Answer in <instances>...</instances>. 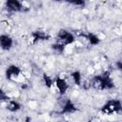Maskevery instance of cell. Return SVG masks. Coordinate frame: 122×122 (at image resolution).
Returning a JSON list of instances; mask_svg holds the SVG:
<instances>
[{
	"label": "cell",
	"instance_id": "6da1fadb",
	"mask_svg": "<svg viewBox=\"0 0 122 122\" xmlns=\"http://www.w3.org/2000/svg\"><path fill=\"white\" fill-rule=\"evenodd\" d=\"M90 85L91 88L97 91H110L115 87L113 79L109 71L93 75L90 80Z\"/></svg>",
	"mask_w": 122,
	"mask_h": 122
},
{
	"label": "cell",
	"instance_id": "7a4b0ae2",
	"mask_svg": "<svg viewBox=\"0 0 122 122\" xmlns=\"http://www.w3.org/2000/svg\"><path fill=\"white\" fill-rule=\"evenodd\" d=\"M56 108L58 109V113L61 115H70L78 111L74 102L65 95H60V97L57 98Z\"/></svg>",
	"mask_w": 122,
	"mask_h": 122
},
{
	"label": "cell",
	"instance_id": "3957f363",
	"mask_svg": "<svg viewBox=\"0 0 122 122\" xmlns=\"http://www.w3.org/2000/svg\"><path fill=\"white\" fill-rule=\"evenodd\" d=\"M100 112L107 115L119 114L122 112V103L119 99H110L101 107Z\"/></svg>",
	"mask_w": 122,
	"mask_h": 122
},
{
	"label": "cell",
	"instance_id": "277c9868",
	"mask_svg": "<svg viewBox=\"0 0 122 122\" xmlns=\"http://www.w3.org/2000/svg\"><path fill=\"white\" fill-rule=\"evenodd\" d=\"M55 41L61 43L65 47L72 45L76 41V36L70 30H65V29H60L55 36Z\"/></svg>",
	"mask_w": 122,
	"mask_h": 122
},
{
	"label": "cell",
	"instance_id": "5b68a950",
	"mask_svg": "<svg viewBox=\"0 0 122 122\" xmlns=\"http://www.w3.org/2000/svg\"><path fill=\"white\" fill-rule=\"evenodd\" d=\"M22 69L19 66L15 64H10L5 70V78L9 81H14L22 75Z\"/></svg>",
	"mask_w": 122,
	"mask_h": 122
},
{
	"label": "cell",
	"instance_id": "8992f818",
	"mask_svg": "<svg viewBox=\"0 0 122 122\" xmlns=\"http://www.w3.org/2000/svg\"><path fill=\"white\" fill-rule=\"evenodd\" d=\"M4 8L10 13L22 12L25 10V6L21 0H5Z\"/></svg>",
	"mask_w": 122,
	"mask_h": 122
},
{
	"label": "cell",
	"instance_id": "52a82bcc",
	"mask_svg": "<svg viewBox=\"0 0 122 122\" xmlns=\"http://www.w3.org/2000/svg\"><path fill=\"white\" fill-rule=\"evenodd\" d=\"M54 86L60 95H66L68 90L70 89V84L67 81V79L60 75L54 77Z\"/></svg>",
	"mask_w": 122,
	"mask_h": 122
},
{
	"label": "cell",
	"instance_id": "ba28073f",
	"mask_svg": "<svg viewBox=\"0 0 122 122\" xmlns=\"http://www.w3.org/2000/svg\"><path fill=\"white\" fill-rule=\"evenodd\" d=\"M30 39L33 44L39 43V42H44V41H49L51 39V35L44 30H34L30 33Z\"/></svg>",
	"mask_w": 122,
	"mask_h": 122
},
{
	"label": "cell",
	"instance_id": "9c48e42d",
	"mask_svg": "<svg viewBox=\"0 0 122 122\" xmlns=\"http://www.w3.org/2000/svg\"><path fill=\"white\" fill-rule=\"evenodd\" d=\"M14 41L13 38L7 33L0 34V49L4 51H9L13 47Z\"/></svg>",
	"mask_w": 122,
	"mask_h": 122
},
{
	"label": "cell",
	"instance_id": "30bf717a",
	"mask_svg": "<svg viewBox=\"0 0 122 122\" xmlns=\"http://www.w3.org/2000/svg\"><path fill=\"white\" fill-rule=\"evenodd\" d=\"M80 36L83 37V38H84L91 46H92V47L99 45L100 42H101L100 37H99L97 34H95V33H93V32H92V31H83V32L80 33Z\"/></svg>",
	"mask_w": 122,
	"mask_h": 122
},
{
	"label": "cell",
	"instance_id": "8fae6325",
	"mask_svg": "<svg viewBox=\"0 0 122 122\" xmlns=\"http://www.w3.org/2000/svg\"><path fill=\"white\" fill-rule=\"evenodd\" d=\"M6 109L10 112H17L22 109V104L18 100L10 98L9 101L6 102Z\"/></svg>",
	"mask_w": 122,
	"mask_h": 122
},
{
	"label": "cell",
	"instance_id": "7c38bea8",
	"mask_svg": "<svg viewBox=\"0 0 122 122\" xmlns=\"http://www.w3.org/2000/svg\"><path fill=\"white\" fill-rule=\"evenodd\" d=\"M70 77H71V81L73 82L74 85H76L78 87H81L82 82H83V75H82L80 71L75 70V71H71V74H70Z\"/></svg>",
	"mask_w": 122,
	"mask_h": 122
},
{
	"label": "cell",
	"instance_id": "4fadbf2b",
	"mask_svg": "<svg viewBox=\"0 0 122 122\" xmlns=\"http://www.w3.org/2000/svg\"><path fill=\"white\" fill-rule=\"evenodd\" d=\"M42 81L44 83V85L48 88V89H51L53 85H54V78H52L51 75H49L48 73L44 72L43 75H42Z\"/></svg>",
	"mask_w": 122,
	"mask_h": 122
},
{
	"label": "cell",
	"instance_id": "5bb4252c",
	"mask_svg": "<svg viewBox=\"0 0 122 122\" xmlns=\"http://www.w3.org/2000/svg\"><path fill=\"white\" fill-rule=\"evenodd\" d=\"M51 49H52V51H55V52H57V53L61 54V53H63V52L65 51L66 47H65L64 45H62L61 43H59V42L55 41V43H53V44L51 45Z\"/></svg>",
	"mask_w": 122,
	"mask_h": 122
},
{
	"label": "cell",
	"instance_id": "9a60e30c",
	"mask_svg": "<svg viewBox=\"0 0 122 122\" xmlns=\"http://www.w3.org/2000/svg\"><path fill=\"white\" fill-rule=\"evenodd\" d=\"M66 2L77 8H83L86 6V0H66Z\"/></svg>",
	"mask_w": 122,
	"mask_h": 122
},
{
	"label": "cell",
	"instance_id": "2e32d148",
	"mask_svg": "<svg viewBox=\"0 0 122 122\" xmlns=\"http://www.w3.org/2000/svg\"><path fill=\"white\" fill-rule=\"evenodd\" d=\"M10 99V96L8 94V92L0 87V102H7Z\"/></svg>",
	"mask_w": 122,
	"mask_h": 122
},
{
	"label": "cell",
	"instance_id": "e0dca14e",
	"mask_svg": "<svg viewBox=\"0 0 122 122\" xmlns=\"http://www.w3.org/2000/svg\"><path fill=\"white\" fill-rule=\"evenodd\" d=\"M114 67L117 71H121L122 70V63H121V60H117L115 63H114Z\"/></svg>",
	"mask_w": 122,
	"mask_h": 122
},
{
	"label": "cell",
	"instance_id": "ac0fdd59",
	"mask_svg": "<svg viewBox=\"0 0 122 122\" xmlns=\"http://www.w3.org/2000/svg\"><path fill=\"white\" fill-rule=\"evenodd\" d=\"M52 1H54V2H66V0H52Z\"/></svg>",
	"mask_w": 122,
	"mask_h": 122
}]
</instances>
